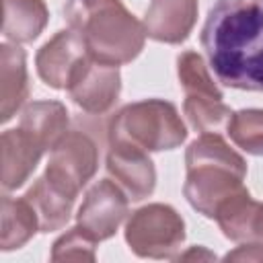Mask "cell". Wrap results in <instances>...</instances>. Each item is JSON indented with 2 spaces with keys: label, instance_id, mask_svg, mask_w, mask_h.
I'll return each instance as SVG.
<instances>
[{
  "label": "cell",
  "instance_id": "1",
  "mask_svg": "<svg viewBox=\"0 0 263 263\" xmlns=\"http://www.w3.org/2000/svg\"><path fill=\"white\" fill-rule=\"evenodd\" d=\"M199 43L224 86L263 92V0H216Z\"/></svg>",
  "mask_w": 263,
  "mask_h": 263
},
{
  "label": "cell",
  "instance_id": "2",
  "mask_svg": "<svg viewBox=\"0 0 263 263\" xmlns=\"http://www.w3.org/2000/svg\"><path fill=\"white\" fill-rule=\"evenodd\" d=\"M183 195L201 216L216 220L218 210L245 189L247 162L220 134H201L185 150Z\"/></svg>",
  "mask_w": 263,
  "mask_h": 263
},
{
  "label": "cell",
  "instance_id": "3",
  "mask_svg": "<svg viewBox=\"0 0 263 263\" xmlns=\"http://www.w3.org/2000/svg\"><path fill=\"white\" fill-rule=\"evenodd\" d=\"M64 16L68 27L82 35L88 55L111 66L136 60L148 37L144 23L121 0H68Z\"/></svg>",
  "mask_w": 263,
  "mask_h": 263
},
{
  "label": "cell",
  "instance_id": "4",
  "mask_svg": "<svg viewBox=\"0 0 263 263\" xmlns=\"http://www.w3.org/2000/svg\"><path fill=\"white\" fill-rule=\"evenodd\" d=\"M109 144H132L146 152L179 148L187 127L177 107L162 99H144L121 107L107 127Z\"/></svg>",
  "mask_w": 263,
  "mask_h": 263
},
{
  "label": "cell",
  "instance_id": "5",
  "mask_svg": "<svg viewBox=\"0 0 263 263\" xmlns=\"http://www.w3.org/2000/svg\"><path fill=\"white\" fill-rule=\"evenodd\" d=\"M125 242L142 259H175L185 242V220L168 203H148L129 214Z\"/></svg>",
  "mask_w": 263,
  "mask_h": 263
},
{
  "label": "cell",
  "instance_id": "6",
  "mask_svg": "<svg viewBox=\"0 0 263 263\" xmlns=\"http://www.w3.org/2000/svg\"><path fill=\"white\" fill-rule=\"evenodd\" d=\"M99 168V148L95 140L78 129L68 132L51 150L49 162L45 168V177L78 197L80 189L95 177Z\"/></svg>",
  "mask_w": 263,
  "mask_h": 263
},
{
  "label": "cell",
  "instance_id": "7",
  "mask_svg": "<svg viewBox=\"0 0 263 263\" xmlns=\"http://www.w3.org/2000/svg\"><path fill=\"white\" fill-rule=\"evenodd\" d=\"M127 214H129V197L115 181L103 179L97 181L86 191L76 212V224L82 226L90 236H95L101 242L117 232V228L121 226Z\"/></svg>",
  "mask_w": 263,
  "mask_h": 263
},
{
  "label": "cell",
  "instance_id": "8",
  "mask_svg": "<svg viewBox=\"0 0 263 263\" xmlns=\"http://www.w3.org/2000/svg\"><path fill=\"white\" fill-rule=\"evenodd\" d=\"M66 90L74 101V105H78L82 111L90 115H103L119 99L121 92L119 66L103 64L88 55L72 74Z\"/></svg>",
  "mask_w": 263,
  "mask_h": 263
},
{
  "label": "cell",
  "instance_id": "9",
  "mask_svg": "<svg viewBox=\"0 0 263 263\" xmlns=\"http://www.w3.org/2000/svg\"><path fill=\"white\" fill-rule=\"evenodd\" d=\"M86 58L88 49L82 35L74 29H64L37 49L35 68L47 86L62 90L68 88L72 74Z\"/></svg>",
  "mask_w": 263,
  "mask_h": 263
},
{
  "label": "cell",
  "instance_id": "10",
  "mask_svg": "<svg viewBox=\"0 0 263 263\" xmlns=\"http://www.w3.org/2000/svg\"><path fill=\"white\" fill-rule=\"evenodd\" d=\"M105 166L129 201H142L152 195L156 187V168L146 150L132 144H109Z\"/></svg>",
  "mask_w": 263,
  "mask_h": 263
},
{
  "label": "cell",
  "instance_id": "11",
  "mask_svg": "<svg viewBox=\"0 0 263 263\" xmlns=\"http://www.w3.org/2000/svg\"><path fill=\"white\" fill-rule=\"evenodd\" d=\"M197 12V0H150L142 23L150 39L179 45L193 31Z\"/></svg>",
  "mask_w": 263,
  "mask_h": 263
},
{
  "label": "cell",
  "instance_id": "12",
  "mask_svg": "<svg viewBox=\"0 0 263 263\" xmlns=\"http://www.w3.org/2000/svg\"><path fill=\"white\" fill-rule=\"evenodd\" d=\"M0 152H2V175H0L2 189L14 191L31 179L41 156L47 150L25 129L14 127L2 132Z\"/></svg>",
  "mask_w": 263,
  "mask_h": 263
},
{
  "label": "cell",
  "instance_id": "13",
  "mask_svg": "<svg viewBox=\"0 0 263 263\" xmlns=\"http://www.w3.org/2000/svg\"><path fill=\"white\" fill-rule=\"evenodd\" d=\"M27 51L16 43L0 45V121H10L29 99Z\"/></svg>",
  "mask_w": 263,
  "mask_h": 263
},
{
  "label": "cell",
  "instance_id": "14",
  "mask_svg": "<svg viewBox=\"0 0 263 263\" xmlns=\"http://www.w3.org/2000/svg\"><path fill=\"white\" fill-rule=\"evenodd\" d=\"M23 197L33 205L39 220V232H45V234L53 230H62L70 222L74 201H76L74 195H70L68 191L51 183L45 175H41L27 189Z\"/></svg>",
  "mask_w": 263,
  "mask_h": 263
},
{
  "label": "cell",
  "instance_id": "15",
  "mask_svg": "<svg viewBox=\"0 0 263 263\" xmlns=\"http://www.w3.org/2000/svg\"><path fill=\"white\" fill-rule=\"evenodd\" d=\"M70 113L60 101H33L21 109L18 127L33 136L45 150H51L68 134Z\"/></svg>",
  "mask_w": 263,
  "mask_h": 263
},
{
  "label": "cell",
  "instance_id": "16",
  "mask_svg": "<svg viewBox=\"0 0 263 263\" xmlns=\"http://www.w3.org/2000/svg\"><path fill=\"white\" fill-rule=\"evenodd\" d=\"M261 218H263V203L255 201L247 187L236 195H232L216 214V222L222 234L234 242L259 240Z\"/></svg>",
  "mask_w": 263,
  "mask_h": 263
},
{
  "label": "cell",
  "instance_id": "17",
  "mask_svg": "<svg viewBox=\"0 0 263 263\" xmlns=\"http://www.w3.org/2000/svg\"><path fill=\"white\" fill-rule=\"evenodd\" d=\"M45 0H2V35L10 43H31L47 27Z\"/></svg>",
  "mask_w": 263,
  "mask_h": 263
},
{
  "label": "cell",
  "instance_id": "18",
  "mask_svg": "<svg viewBox=\"0 0 263 263\" xmlns=\"http://www.w3.org/2000/svg\"><path fill=\"white\" fill-rule=\"evenodd\" d=\"M2 224H0V249L4 253L25 247L37 232L39 220L33 205L25 197L2 195Z\"/></svg>",
  "mask_w": 263,
  "mask_h": 263
},
{
  "label": "cell",
  "instance_id": "19",
  "mask_svg": "<svg viewBox=\"0 0 263 263\" xmlns=\"http://www.w3.org/2000/svg\"><path fill=\"white\" fill-rule=\"evenodd\" d=\"M183 113L189 119L191 127L199 134L226 132L228 121L232 117L230 107L222 99L201 97V95H185Z\"/></svg>",
  "mask_w": 263,
  "mask_h": 263
},
{
  "label": "cell",
  "instance_id": "20",
  "mask_svg": "<svg viewBox=\"0 0 263 263\" xmlns=\"http://www.w3.org/2000/svg\"><path fill=\"white\" fill-rule=\"evenodd\" d=\"M177 76H179V82H181L185 95L224 99L222 90L210 76V70H208L203 58L197 51H183L177 58Z\"/></svg>",
  "mask_w": 263,
  "mask_h": 263
},
{
  "label": "cell",
  "instance_id": "21",
  "mask_svg": "<svg viewBox=\"0 0 263 263\" xmlns=\"http://www.w3.org/2000/svg\"><path fill=\"white\" fill-rule=\"evenodd\" d=\"M226 132L242 152L263 156V109L234 111Z\"/></svg>",
  "mask_w": 263,
  "mask_h": 263
},
{
  "label": "cell",
  "instance_id": "22",
  "mask_svg": "<svg viewBox=\"0 0 263 263\" xmlns=\"http://www.w3.org/2000/svg\"><path fill=\"white\" fill-rule=\"evenodd\" d=\"M97 238L90 236L82 226L68 228L51 245V261H95L97 259Z\"/></svg>",
  "mask_w": 263,
  "mask_h": 263
},
{
  "label": "cell",
  "instance_id": "23",
  "mask_svg": "<svg viewBox=\"0 0 263 263\" xmlns=\"http://www.w3.org/2000/svg\"><path fill=\"white\" fill-rule=\"evenodd\" d=\"M224 261H247V263L255 261V263H261L263 261V242L261 240L240 242L234 251L224 255Z\"/></svg>",
  "mask_w": 263,
  "mask_h": 263
},
{
  "label": "cell",
  "instance_id": "24",
  "mask_svg": "<svg viewBox=\"0 0 263 263\" xmlns=\"http://www.w3.org/2000/svg\"><path fill=\"white\" fill-rule=\"evenodd\" d=\"M216 259V255L214 253H210V251H205L203 247H191L187 253H181V255H177L173 261H181V259Z\"/></svg>",
  "mask_w": 263,
  "mask_h": 263
},
{
  "label": "cell",
  "instance_id": "25",
  "mask_svg": "<svg viewBox=\"0 0 263 263\" xmlns=\"http://www.w3.org/2000/svg\"><path fill=\"white\" fill-rule=\"evenodd\" d=\"M259 240L263 242V218H261V234H259Z\"/></svg>",
  "mask_w": 263,
  "mask_h": 263
}]
</instances>
